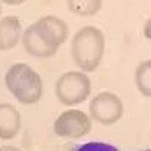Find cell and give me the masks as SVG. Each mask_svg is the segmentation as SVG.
I'll list each match as a JSON object with an SVG mask.
<instances>
[{
  "mask_svg": "<svg viewBox=\"0 0 151 151\" xmlns=\"http://www.w3.org/2000/svg\"><path fill=\"white\" fill-rule=\"evenodd\" d=\"M106 53V37L99 27L83 26L74 33L70 54L74 64L84 73L96 71Z\"/></svg>",
  "mask_w": 151,
  "mask_h": 151,
  "instance_id": "cell-1",
  "label": "cell"
},
{
  "mask_svg": "<svg viewBox=\"0 0 151 151\" xmlns=\"http://www.w3.org/2000/svg\"><path fill=\"white\" fill-rule=\"evenodd\" d=\"M9 93L23 106H33L43 96V80L40 74L26 63L10 66L4 74Z\"/></svg>",
  "mask_w": 151,
  "mask_h": 151,
  "instance_id": "cell-2",
  "label": "cell"
},
{
  "mask_svg": "<svg viewBox=\"0 0 151 151\" xmlns=\"http://www.w3.org/2000/svg\"><path fill=\"white\" fill-rule=\"evenodd\" d=\"M57 100L67 107L78 106L91 94V80L84 71H66L60 76L54 86Z\"/></svg>",
  "mask_w": 151,
  "mask_h": 151,
  "instance_id": "cell-3",
  "label": "cell"
},
{
  "mask_svg": "<svg viewBox=\"0 0 151 151\" xmlns=\"http://www.w3.org/2000/svg\"><path fill=\"white\" fill-rule=\"evenodd\" d=\"M93 120L83 110L68 109L56 118L53 131L56 135L68 140H80L91 131Z\"/></svg>",
  "mask_w": 151,
  "mask_h": 151,
  "instance_id": "cell-4",
  "label": "cell"
},
{
  "mask_svg": "<svg viewBox=\"0 0 151 151\" xmlns=\"http://www.w3.org/2000/svg\"><path fill=\"white\" fill-rule=\"evenodd\" d=\"M88 116L103 126H111L121 120L124 114V104L117 94L101 91L96 94L88 104Z\"/></svg>",
  "mask_w": 151,
  "mask_h": 151,
  "instance_id": "cell-5",
  "label": "cell"
},
{
  "mask_svg": "<svg viewBox=\"0 0 151 151\" xmlns=\"http://www.w3.org/2000/svg\"><path fill=\"white\" fill-rule=\"evenodd\" d=\"M32 27L37 33V36L54 51L59 50L60 46H63L68 39L67 23L63 19L53 14L40 17L39 20L32 23Z\"/></svg>",
  "mask_w": 151,
  "mask_h": 151,
  "instance_id": "cell-6",
  "label": "cell"
},
{
  "mask_svg": "<svg viewBox=\"0 0 151 151\" xmlns=\"http://www.w3.org/2000/svg\"><path fill=\"white\" fill-rule=\"evenodd\" d=\"M22 128V116L12 103H0V140H13Z\"/></svg>",
  "mask_w": 151,
  "mask_h": 151,
  "instance_id": "cell-7",
  "label": "cell"
},
{
  "mask_svg": "<svg viewBox=\"0 0 151 151\" xmlns=\"http://www.w3.org/2000/svg\"><path fill=\"white\" fill-rule=\"evenodd\" d=\"M22 23L17 16L0 19V51H10L22 40Z\"/></svg>",
  "mask_w": 151,
  "mask_h": 151,
  "instance_id": "cell-8",
  "label": "cell"
},
{
  "mask_svg": "<svg viewBox=\"0 0 151 151\" xmlns=\"http://www.w3.org/2000/svg\"><path fill=\"white\" fill-rule=\"evenodd\" d=\"M22 44L26 53H29L33 57H40V59H47L54 56L57 51H54L51 47H49L46 43L43 42L42 39L37 36V33L34 32V29L32 24L29 26L23 32L22 36Z\"/></svg>",
  "mask_w": 151,
  "mask_h": 151,
  "instance_id": "cell-9",
  "label": "cell"
},
{
  "mask_svg": "<svg viewBox=\"0 0 151 151\" xmlns=\"http://www.w3.org/2000/svg\"><path fill=\"white\" fill-rule=\"evenodd\" d=\"M135 87L144 97L151 99V59L141 61L134 73Z\"/></svg>",
  "mask_w": 151,
  "mask_h": 151,
  "instance_id": "cell-10",
  "label": "cell"
},
{
  "mask_svg": "<svg viewBox=\"0 0 151 151\" xmlns=\"http://www.w3.org/2000/svg\"><path fill=\"white\" fill-rule=\"evenodd\" d=\"M66 3L73 14L81 17L97 14L103 6V0H66Z\"/></svg>",
  "mask_w": 151,
  "mask_h": 151,
  "instance_id": "cell-11",
  "label": "cell"
},
{
  "mask_svg": "<svg viewBox=\"0 0 151 151\" xmlns=\"http://www.w3.org/2000/svg\"><path fill=\"white\" fill-rule=\"evenodd\" d=\"M71 151H121L118 150L116 145L109 143H103V141H88V143L80 144L74 147Z\"/></svg>",
  "mask_w": 151,
  "mask_h": 151,
  "instance_id": "cell-12",
  "label": "cell"
},
{
  "mask_svg": "<svg viewBox=\"0 0 151 151\" xmlns=\"http://www.w3.org/2000/svg\"><path fill=\"white\" fill-rule=\"evenodd\" d=\"M143 33H144V37L147 40H151V16L147 19V22L144 23V27H143Z\"/></svg>",
  "mask_w": 151,
  "mask_h": 151,
  "instance_id": "cell-13",
  "label": "cell"
},
{
  "mask_svg": "<svg viewBox=\"0 0 151 151\" xmlns=\"http://www.w3.org/2000/svg\"><path fill=\"white\" fill-rule=\"evenodd\" d=\"M3 4H7V6H20L23 4L26 0H0Z\"/></svg>",
  "mask_w": 151,
  "mask_h": 151,
  "instance_id": "cell-14",
  "label": "cell"
},
{
  "mask_svg": "<svg viewBox=\"0 0 151 151\" xmlns=\"http://www.w3.org/2000/svg\"><path fill=\"white\" fill-rule=\"evenodd\" d=\"M0 151H22L20 148H17L14 145H1Z\"/></svg>",
  "mask_w": 151,
  "mask_h": 151,
  "instance_id": "cell-15",
  "label": "cell"
},
{
  "mask_svg": "<svg viewBox=\"0 0 151 151\" xmlns=\"http://www.w3.org/2000/svg\"><path fill=\"white\" fill-rule=\"evenodd\" d=\"M1 12H3V6H1V1H0V16H1Z\"/></svg>",
  "mask_w": 151,
  "mask_h": 151,
  "instance_id": "cell-16",
  "label": "cell"
},
{
  "mask_svg": "<svg viewBox=\"0 0 151 151\" xmlns=\"http://www.w3.org/2000/svg\"><path fill=\"white\" fill-rule=\"evenodd\" d=\"M141 151H151V150H141Z\"/></svg>",
  "mask_w": 151,
  "mask_h": 151,
  "instance_id": "cell-17",
  "label": "cell"
}]
</instances>
